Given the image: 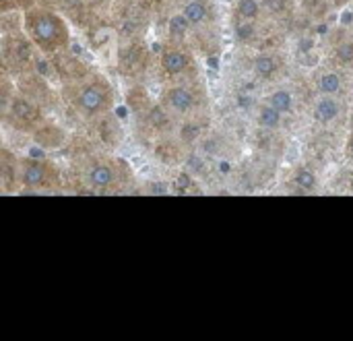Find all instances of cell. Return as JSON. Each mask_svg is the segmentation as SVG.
Instances as JSON below:
<instances>
[{
    "label": "cell",
    "mask_w": 353,
    "mask_h": 341,
    "mask_svg": "<svg viewBox=\"0 0 353 341\" xmlns=\"http://www.w3.org/2000/svg\"><path fill=\"white\" fill-rule=\"evenodd\" d=\"M23 31L33 41L37 52L46 58L62 54L72 43L70 23L52 6L35 2L21 12Z\"/></svg>",
    "instance_id": "3"
},
{
    "label": "cell",
    "mask_w": 353,
    "mask_h": 341,
    "mask_svg": "<svg viewBox=\"0 0 353 341\" xmlns=\"http://www.w3.org/2000/svg\"><path fill=\"white\" fill-rule=\"evenodd\" d=\"M294 184L302 191V193H310L316 188V174L310 168H298L294 174Z\"/></svg>",
    "instance_id": "19"
},
{
    "label": "cell",
    "mask_w": 353,
    "mask_h": 341,
    "mask_svg": "<svg viewBox=\"0 0 353 341\" xmlns=\"http://www.w3.org/2000/svg\"><path fill=\"white\" fill-rule=\"evenodd\" d=\"M4 147V143H2V135H0V149Z\"/></svg>",
    "instance_id": "35"
},
{
    "label": "cell",
    "mask_w": 353,
    "mask_h": 341,
    "mask_svg": "<svg viewBox=\"0 0 353 341\" xmlns=\"http://www.w3.org/2000/svg\"><path fill=\"white\" fill-rule=\"evenodd\" d=\"M37 56L39 52L23 31V23L19 31L4 29L0 33V70L17 79L25 72L37 70Z\"/></svg>",
    "instance_id": "5"
},
{
    "label": "cell",
    "mask_w": 353,
    "mask_h": 341,
    "mask_svg": "<svg viewBox=\"0 0 353 341\" xmlns=\"http://www.w3.org/2000/svg\"><path fill=\"white\" fill-rule=\"evenodd\" d=\"M37 2H43L56 8L68 23H74L77 27H83V29H89L95 17L89 0H37Z\"/></svg>",
    "instance_id": "8"
},
{
    "label": "cell",
    "mask_w": 353,
    "mask_h": 341,
    "mask_svg": "<svg viewBox=\"0 0 353 341\" xmlns=\"http://www.w3.org/2000/svg\"><path fill=\"white\" fill-rule=\"evenodd\" d=\"M161 106L168 110V112H174V114H190L196 106V95L190 87H184V85H174V87H168L161 95Z\"/></svg>",
    "instance_id": "9"
},
{
    "label": "cell",
    "mask_w": 353,
    "mask_h": 341,
    "mask_svg": "<svg viewBox=\"0 0 353 341\" xmlns=\"http://www.w3.org/2000/svg\"><path fill=\"white\" fill-rule=\"evenodd\" d=\"M319 91L323 93V95H335V93H339L341 91V87H343V79H341V75H337V72H325L321 79H319Z\"/></svg>",
    "instance_id": "17"
},
{
    "label": "cell",
    "mask_w": 353,
    "mask_h": 341,
    "mask_svg": "<svg viewBox=\"0 0 353 341\" xmlns=\"http://www.w3.org/2000/svg\"><path fill=\"white\" fill-rule=\"evenodd\" d=\"M190 27H192L190 21H188L182 12H176V14H172V17L168 19V31H170V35H174V37H184V35L188 33Z\"/></svg>",
    "instance_id": "21"
},
{
    "label": "cell",
    "mask_w": 353,
    "mask_h": 341,
    "mask_svg": "<svg viewBox=\"0 0 353 341\" xmlns=\"http://www.w3.org/2000/svg\"><path fill=\"white\" fill-rule=\"evenodd\" d=\"M327 31H329V27H327V25H325V23H323V25H319V27H316V33H321V35H325V33H327Z\"/></svg>",
    "instance_id": "34"
},
{
    "label": "cell",
    "mask_w": 353,
    "mask_h": 341,
    "mask_svg": "<svg viewBox=\"0 0 353 341\" xmlns=\"http://www.w3.org/2000/svg\"><path fill=\"white\" fill-rule=\"evenodd\" d=\"M180 12L190 21L192 27L205 23L207 17H209V8H207V4H205L203 0H186V4L182 6Z\"/></svg>",
    "instance_id": "15"
},
{
    "label": "cell",
    "mask_w": 353,
    "mask_h": 341,
    "mask_svg": "<svg viewBox=\"0 0 353 341\" xmlns=\"http://www.w3.org/2000/svg\"><path fill=\"white\" fill-rule=\"evenodd\" d=\"M70 182L77 193L114 195L126 182V164L105 153H81L70 162Z\"/></svg>",
    "instance_id": "2"
},
{
    "label": "cell",
    "mask_w": 353,
    "mask_h": 341,
    "mask_svg": "<svg viewBox=\"0 0 353 341\" xmlns=\"http://www.w3.org/2000/svg\"><path fill=\"white\" fill-rule=\"evenodd\" d=\"M271 12H283L288 8V0H265L263 2Z\"/></svg>",
    "instance_id": "28"
},
{
    "label": "cell",
    "mask_w": 353,
    "mask_h": 341,
    "mask_svg": "<svg viewBox=\"0 0 353 341\" xmlns=\"http://www.w3.org/2000/svg\"><path fill=\"white\" fill-rule=\"evenodd\" d=\"M281 112L279 110H275L271 104H267V106H263L261 110H259V124L261 126H265V128H277L279 124H281Z\"/></svg>",
    "instance_id": "20"
},
{
    "label": "cell",
    "mask_w": 353,
    "mask_h": 341,
    "mask_svg": "<svg viewBox=\"0 0 353 341\" xmlns=\"http://www.w3.org/2000/svg\"><path fill=\"white\" fill-rule=\"evenodd\" d=\"M261 0H238V14L240 19L254 21L261 14Z\"/></svg>",
    "instance_id": "22"
},
{
    "label": "cell",
    "mask_w": 353,
    "mask_h": 341,
    "mask_svg": "<svg viewBox=\"0 0 353 341\" xmlns=\"http://www.w3.org/2000/svg\"><path fill=\"white\" fill-rule=\"evenodd\" d=\"M350 186H352V191H353V178H352V182H350Z\"/></svg>",
    "instance_id": "36"
},
{
    "label": "cell",
    "mask_w": 353,
    "mask_h": 341,
    "mask_svg": "<svg viewBox=\"0 0 353 341\" xmlns=\"http://www.w3.org/2000/svg\"><path fill=\"white\" fill-rule=\"evenodd\" d=\"M312 50H314V39L312 37H302L298 41V52L300 54H310Z\"/></svg>",
    "instance_id": "29"
},
{
    "label": "cell",
    "mask_w": 353,
    "mask_h": 341,
    "mask_svg": "<svg viewBox=\"0 0 353 341\" xmlns=\"http://www.w3.org/2000/svg\"><path fill=\"white\" fill-rule=\"evenodd\" d=\"M337 60H339V62H343V64H350V62H353V43L352 41H347V43H341V46L337 48Z\"/></svg>",
    "instance_id": "26"
},
{
    "label": "cell",
    "mask_w": 353,
    "mask_h": 341,
    "mask_svg": "<svg viewBox=\"0 0 353 341\" xmlns=\"http://www.w3.org/2000/svg\"><path fill=\"white\" fill-rule=\"evenodd\" d=\"M14 93H17V79L4 70H0V124L6 118V112H8V106H10Z\"/></svg>",
    "instance_id": "14"
},
{
    "label": "cell",
    "mask_w": 353,
    "mask_h": 341,
    "mask_svg": "<svg viewBox=\"0 0 353 341\" xmlns=\"http://www.w3.org/2000/svg\"><path fill=\"white\" fill-rule=\"evenodd\" d=\"M37 0H0V17L2 14H21L25 8L33 6Z\"/></svg>",
    "instance_id": "23"
},
{
    "label": "cell",
    "mask_w": 353,
    "mask_h": 341,
    "mask_svg": "<svg viewBox=\"0 0 353 341\" xmlns=\"http://www.w3.org/2000/svg\"><path fill=\"white\" fill-rule=\"evenodd\" d=\"M217 170H219V174H223V176H225V174H230V172H232V164H230L228 159H221V162L217 164Z\"/></svg>",
    "instance_id": "31"
},
{
    "label": "cell",
    "mask_w": 353,
    "mask_h": 341,
    "mask_svg": "<svg viewBox=\"0 0 353 341\" xmlns=\"http://www.w3.org/2000/svg\"><path fill=\"white\" fill-rule=\"evenodd\" d=\"M252 68L259 77L263 79H271L277 72V60L271 54H259L252 62Z\"/></svg>",
    "instance_id": "16"
},
{
    "label": "cell",
    "mask_w": 353,
    "mask_h": 341,
    "mask_svg": "<svg viewBox=\"0 0 353 341\" xmlns=\"http://www.w3.org/2000/svg\"><path fill=\"white\" fill-rule=\"evenodd\" d=\"M347 155H350V159L353 162V130L352 135H350V141H347Z\"/></svg>",
    "instance_id": "32"
},
{
    "label": "cell",
    "mask_w": 353,
    "mask_h": 341,
    "mask_svg": "<svg viewBox=\"0 0 353 341\" xmlns=\"http://www.w3.org/2000/svg\"><path fill=\"white\" fill-rule=\"evenodd\" d=\"M201 137V126L196 122H184L180 128V139L184 143H194Z\"/></svg>",
    "instance_id": "25"
},
{
    "label": "cell",
    "mask_w": 353,
    "mask_h": 341,
    "mask_svg": "<svg viewBox=\"0 0 353 341\" xmlns=\"http://www.w3.org/2000/svg\"><path fill=\"white\" fill-rule=\"evenodd\" d=\"M46 120H48V110L41 104H37L35 99H31L29 95H25V93H21L17 89L2 124H6L10 130H14L19 135H29L31 137Z\"/></svg>",
    "instance_id": "6"
},
{
    "label": "cell",
    "mask_w": 353,
    "mask_h": 341,
    "mask_svg": "<svg viewBox=\"0 0 353 341\" xmlns=\"http://www.w3.org/2000/svg\"><path fill=\"white\" fill-rule=\"evenodd\" d=\"M114 2H116V0H89V4H91V8H93L95 14L110 10V8L114 6Z\"/></svg>",
    "instance_id": "27"
},
{
    "label": "cell",
    "mask_w": 353,
    "mask_h": 341,
    "mask_svg": "<svg viewBox=\"0 0 353 341\" xmlns=\"http://www.w3.org/2000/svg\"><path fill=\"white\" fill-rule=\"evenodd\" d=\"M17 89L25 95H29L31 99H35L37 104H41L48 112L54 110L62 101L60 93L54 91L50 87V83L46 81V77L39 75L37 70H31V72L17 77Z\"/></svg>",
    "instance_id": "7"
},
{
    "label": "cell",
    "mask_w": 353,
    "mask_h": 341,
    "mask_svg": "<svg viewBox=\"0 0 353 341\" xmlns=\"http://www.w3.org/2000/svg\"><path fill=\"white\" fill-rule=\"evenodd\" d=\"M62 104L85 122H99L116 106V91L110 79L101 72L87 70L85 75L64 81L60 87Z\"/></svg>",
    "instance_id": "1"
},
{
    "label": "cell",
    "mask_w": 353,
    "mask_h": 341,
    "mask_svg": "<svg viewBox=\"0 0 353 341\" xmlns=\"http://www.w3.org/2000/svg\"><path fill=\"white\" fill-rule=\"evenodd\" d=\"M190 176L188 174H180V178H178V191L180 193H184V191H188L190 188Z\"/></svg>",
    "instance_id": "30"
},
{
    "label": "cell",
    "mask_w": 353,
    "mask_h": 341,
    "mask_svg": "<svg viewBox=\"0 0 353 341\" xmlns=\"http://www.w3.org/2000/svg\"><path fill=\"white\" fill-rule=\"evenodd\" d=\"M341 17H343V23H345V25H347V23H352V10H345V12H343V14H341Z\"/></svg>",
    "instance_id": "33"
},
{
    "label": "cell",
    "mask_w": 353,
    "mask_h": 341,
    "mask_svg": "<svg viewBox=\"0 0 353 341\" xmlns=\"http://www.w3.org/2000/svg\"><path fill=\"white\" fill-rule=\"evenodd\" d=\"M19 162L10 149H0V195H12L19 191Z\"/></svg>",
    "instance_id": "10"
},
{
    "label": "cell",
    "mask_w": 353,
    "mask_h": 341,
    "mask_svg": "<svg viewBox=\"0 0 353 341\" xmlns=\"http://www.w3.org/2000/svg\"><path fill=\"white\" fill-rule=\"evenodd\" d=\"M234 35H236V39H238V41H250V39H254V35H256L254 21H246V19H242V21L236 25Z\"/></svg>",
    "instance_id": "24"
},
{
    "label": "cell",
    "mask_w": 353,
    "mask_h": 341,
    "mask_svg": "<svg viewBox=\"0 0 353 341\" xmlns=\"http://www.w3.org/2000/svg\"><path fill=\"white\" fill-rule=\"evenodd\" d=\"M66 174L48 157H21L19 195H54L64 188Z\"/></svg>",
    "instance_id": "4"
},
{
    "label": "cell",
    "mask_w": 353,
    "mask_h": 341,
    "mask_svg": "<svg viewBox=\"0 0 353 341\" xmlns=\"http://www.w3.org/2000/svg\"><path fill=\"white\" fill-rule=\"evenodd\" d=\"M269 104H271L275 110H279L281 114L294 112V95H292L288 89H277V91H273L271 97H269Z\"/></svg>",
    "instance_id": "18"
},
{
    "label": "cell",
    "mask_w": 353,
    "mask_h": 341,
    "mask_svg": "<svg viewBox=\"0 0 353 341\" xmlns=\"http://www.w3.org/2000/svg\"><path fill=\"white\" fill-rule=\"evenodd\" d=\"M341 108H339V101L333 99V95H325L321 97L316 104H314V110H312V118L321 124H331L337 116H339Z\"/></svg>",
    "instance_id": "13"
},
{
    "label": "cell",
    "mask_w": 353,
    "mask_h": 341,
    "mask_svg": "<svg viewBox=\"0 0 353 341\" xmlns=\"http://www.w3.org/2000/svg\"><path fill=\"white\" fill-rule=\"evenodd\" d=\"M188 64H190V60H188V56L182 50L170 48V46L161 48V52H159V66H161L163 75H168L172 79L180 77V75H184L188 70Z\"/></svg>",
    "instance_id": "11"
},
{
    "label": "cell",
    "mask_w": 353,
    "mask_h": 341,
    "mask_svg": "<svg viewBox=\"0 0 353 341\" xmlns=\"http://www.w3.org/2000/svg\"><path fill=\"white\" fill-rule=\"evenodd\" d=\"M31 137L43 149H60L66 143V133L60 126H56L54 122H50V120H46Z\"/></svg>",
    "instance_id": "12"
}]
</instances>
